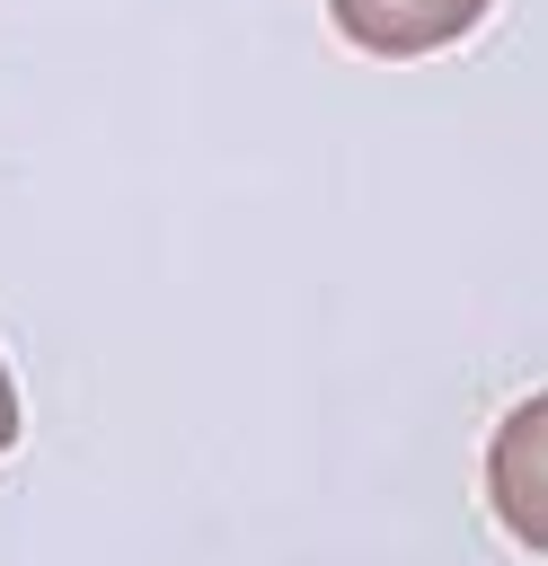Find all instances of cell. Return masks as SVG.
<instances>
[{"instance_id": "6da1fadb", "label": "cell", "mask_w": 548, "mask_h": 566, "mask_svg": "<svg viewBox=\"0 0 548 566\" xmlns=\"http://www.w3.org/2000/svg\"><path fill=\"white\" fill-rule=\"evenodd\" d=\"M486 504H495V522L521 548L548 557V389L521 398L495 424V442H486Z\"/></svg>"}, {"instance_id": "7a4b0ae2", "label": "cell", "mask_w": 548, "mask_h": 566, "mask_svg": "<svg viewBox=\"0 0 548 566\" xmlns=\"http://www.w3.org/2000/svg\"><path fill=\"white\" fill-rule=\"evenodd\" d=\"M495 0H327L336 35L354 53H380V62H415V53H442L460 44Z\"/></svg>"}, {"instance_id": "3957f363", "label": "cell", "mask_w": 548, "mask_h": 566, "mask_svg": "<svg viewBox=\"0 0 548 566\" xmlns=\"http://www.w3.org/2000/svg\"><path fill=\"white\" fill-rule=\"evenodd\" d=\"M18 442V380H9V363H0V451Z\"/></svg>"}]
</instances>
